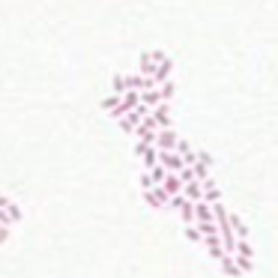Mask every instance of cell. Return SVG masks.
Listing matches in <instances>:
<instances>
[{
  "label": "cell",
  "mask_w": 278,
  "mask_h": 278,
  "mask_svg": "<svg viewBox=\"0 0 278 278\" xmlns=\"http://www.w3.org/2000/svg\"><path fill=\"white\" fill-rule=\"evenodd\" d=\"M177 141H180V135H177L174 129H158L153 147L158 150V153H174V150H177Z\"/></svg>",
  "instance_id": "obj_1"
},
{
  "label": "cell",
  "mask_w": 278,
  "mask_h": 278,
  "mask_svg": "<svg viewBox=\"0 0 278 278\" xmlns=\"http://www.w3.org/2000/svg\"><path fill=\"white\" fill-rule=\"evenodd\" d=\"M150 117H153L155 129H171V105H168V102L155 105L153 111H150Z\"/></svg>",
  "instance_id": "obj_2"
},
{
  "label": "cell",
  "mask_w": 278,
  "mask_h": 278,
  "mask_svg": "<svg viewBox=\"0 0 278 278\" xmlns=\"http://www.w3.org/2000/svg\"><path fill=\"white\" fill-rule=\"evenodd\" d=\"M227 224H230V230H233L236 243H248V224L236 216V213H227Z\"/></svg>",
  "instance_id": "obj_3"
},
{
  "label": "cell",
  "mask_w": 278,
  "mask_h": 278,
  "mask_svg": "<svg viewBox=\"0 0 278 278\" xmlns=\"http://www.w3.org/2000/svg\"><path fill=\"white\" fill-rule=\"evenodd\" d=\"M158 165H162V168H165L168 174H180V171L185 168L183 158H180L177 153H158Z\"/></svg>",
  "instance_id": "obj_4"
},
{
  "label": "cell",
  "mask_w": 278,
  "mask_h": 278,
  "mask_svg": "<svg viewBox=\"0 0 278 278\" xmlns=\"http://www.w3.org/2000/svg\"><path fill=\"white\" fill-rule=\"evenodd\" d=\"M144 201H147V204H150L153 210H165L171 197H168V194L162 191V185H155V188H150V191H144Z\"/></svg>",
  "instance_id": "obj_5"
},
{
  "label": "cell",
  "mask_w": 278,
  "mask_h": 278,
  "mask_svg": "<svg viewBox=\"0 0 278 278\" xmlns=\"http://www.w3.org/2000/svg\"><path fill=\"white\" fill-rule=\"evenodd\" d=\"M171 69H174V60H171V57H165V60L155 66V72H153V84L155 87H162L165 81H171Z\"/></svg>",
  "instance_id": "obj_6"
},
{
  "label": "cell",
  "mask_w": 278,
  "mask_h": 278,
  "mask_svg": "<svg viewBox=\"0 0 278 278\" xmlns=\"http://www.w3.org/2000/svg\"><path fill=\"white\" fill-rule=\"evenodd\" d=\"M201 191H204V204H221V191H218V185L213 183V180H204L201 183Z\"/></svg>",
  "instance_id": "obj_7"
},
{
  "label": "cell",
  "mask_w": 278,
  "mask_h": 278,
  "mask_svg": "<svg viewBox=\"0 0 278 278\" xmlns=\"http://www.w3.org/2000/svg\"><path fill=\"white\" fill-rule=\"evenodd\" d=\"M180 194H183L185 201H188V204H201V201H204V191H201V183H197V180H191V183H185L183 185V191H180Z\"/></svg>",
  "instance_id": "obj_8"
},
{
  "label": "cell",
  "mask_w": 278,
  "mask_h": 278,
  "mask_svg": "<svg viewBox=\"0 0 278 278\" xmlns=\"http://www.w3.org/2000/svg\"><path fill=\"white\" fill-rule=\"evenodd\" d=\"M162 191H165L168 197H177V194L183 191V180H180L177 174H168V177H165V183H162Z\"/></svg>",
  "instance_id": "obj_9"
},
{
  "label": "cell",
  "mask_w": 278,
  "mask_h": 278,
  "mask_svg": "<svg viewBox=\"0 0 278 278\" xmlns=\"http://www.w3.org/2000/svg\"><path fill=\"white\" fill-rule=\"evenodd\" d=\"M218 266H221V272L227 278H243V272L236 269V263H233V254H224L221 260H218Z\"/></svg>",
  "instance_id": "obj_10"
},
{
  "label": "cell",
  "mask_w": 278,
  "mask_h": 278,
  "mask_svg": "<svg viewBox=\"0 0 278 278\" xmlns=\"http://www.w3.org/2000/svg\"><path fill=\"white\" fill-rule=\"evenodd\" d=\"M153 72H155V63L150 60V51H144L141 60H138V75L141 78H153Z\"/></svg>",
  "instance_id": "obj_11"
},
{
  "label": "cell",
  "mask_w": 278,
  "mask_h": 278,
  "mask_svg": "<svg viewBox=\"0 0 278 278\" xmlns=\"http://www.w3.org/2000/svg\"><path fill=\"white\" fill-rule=\"evenodd\" d=\"M204 221H213V207L210 204H194V224H204Z\"/></svg>",
  "instance_id": "obj_12"
},
{
  "label": "cell",
  "mask_w": 278,
  "mask_h": 278,
  "mask_svg": "<svg viewBox=\"0 0 278 278\" xmlns=\"http://www.w3.org/2000/svg\"><path fill=\"white\" fill-rule=\"evenodd\" d=\"M204 246H207V251H210L213 260H221V257H224V248H221V240H218V236H207Z\"/></svg>",
  "instance_id": "obj_13"
},
{
  "label": "cell",
  "mask_w": 278,
  "mask_h": 278,
  "mask_svg": "<svg viewBox=\"0 0 278 278\" xmlns=\"http://www.w3.org/2000/svg\"><path fill=\"white\" fill-rule=\"evenodd\" d=\"M141 105H144V108H150V111H153L155 105H162L158 87H155V90H144V93H141Z\"/></svg>",
  "instance_id": "obj_14"
},
{
  "label": "cell",
  "mask_w": 278,
  "mask_h": 278,
  "mask_svg": "<svg viewBox=\"0 0 278 278\" xmlns=\"http://www.w3.org/2000/svg\"><path fill=\"white\" fill-rule=\"evenodd\" d=\"M141 158H144V171H150V168L158 165V150H155V147H147V150L141 153Z\"/></svg>",
  "instance_id": "obj_15"
},
{
  "label": "cell",
  "mask_w": 278,
  "mask_h": 278,
  "mask_svg": "<svg viewBox=\"0 0 278 278\" xmlns=\"http://www.w3.org/2000/svg\"><path fill=\"white\" fill-rule=\"evenodd\" d=\"M147 174H150V180H153V185H162V183H165V177H168V171H165L162 165H155V168H150Z\"/></svg>",
  "instance_id": "obj_16"
},
{
  "label": "cell",
  "mask_w": 278,
  "mask_h": 278,
  "mask_svg": "<svg viewBox=\"0 0 278 278\" xmlns=\"http://www.w3.org/2000/svg\"><path fill=\"white\" fill-rule=\"evenodd\" d=\"M180 218H183L185 227H191L194 224V204H185L183 210H180Z\"/></svg>",
  "instance_id": "obj_17"
},
{
  "label": "cell",
  "mask_w": 278,
  "mask_h": 278,
  "mask_svg": "<svg viewBox=\"0 0 278 278\" xmlns=\"http://www.w3.org/2000/svg\"><path fill=\"white\" fill-rule=\"evenodd\" d=\"M236 257H246V260H254V251H251V246L248 243H236V251H233Z\"/></svg>",
  "instance_id": "obj_18"
},
{
  "label": "cell",
  "mask_w": 278,
  "mask_h": 278,
  "mask_svg": "<svg viewBox=\"0 0 278 278\" xmlns=\"http://www.w3.org/2000/svg\"><path fill=\"white\" fill-rule=\"evenodd\" d=\"M174 90H177V87H174V81H165V84L158 87V96H162V102H171Z\"/></svg>",
  "instance_id": "obj_19"
},
{
  "label": "cell",
  "mask_w": 278,
  "mask_h": 278,
  "mask_svg": "<svg viewBox=\"0 0 278 278\" xmlns=\"http://www.w3.org/2000/svg\"><path fill=\"white\" fill-rule=\"evenodd\" d=\"M120 99H123V96H114V93H111V96H105V99H102V108H105V111L111 114V111H114V108L120 105Z\"/></svg>",
  "instance_id": "obj_20"
},
{
  "label": "cell",
  "mask_w": 278,
  "mask_h": 278,
  "mask_svg": "<svg viewBox=\"0 0 278 278\" xmlns=\"http://www.w3.org/2000/svg\"><path fill=\"white\" fill-rule=\"evenodd\" d=\"M111 93H114V96H123V93H126L123 75H114V81H111Z\"/></svg>",
  "instance_id": "obj_21"
},
{
  "label": "cell",
  "mask_w": 278,
  "mask_h": 278,
  "mask_svg": "<svg viewBox=\"0 0 278 278\" xmlns=\"http://www.w3.org/2000/svg\"><path fill=\"white\" fill-rule=\"evenodd\" d=\"M185 204H188V201H185L183 194H177V197H171V201H168V207H171V210H177V213H180V210H183Z\"/></svg>",
  "instance_id": "obj_22"
},
{
  "label": "cell",
  "mask_w": 278,
  "mask_h": 278,
  "mask_svg": "<svg viewBox=\"0 0 278 278\" xmlns=\"http://www.w3.org/2000/svg\"><path fill=\"white\" fill-rule=\"evenodd\" d=\"M6 213H9V218H12V224H15V221H21V207H18V204H9V207H6Z\"/></svg>",
  "instance_id": "obj_23"
},
{
  "label": "cell",
  "mask_w": 278,
  "mask_h": 278,
  "mask_svg": "<svg viewBox=\"0 0 278 278\" xmlns=\"http://www.w3.org/2000/svg\"><path fill=\"white\" fill-rule=\"evenodd\" d=\"M185 240L188 243H201V233H197V227L191 224V227H185Z\"/></svg>",
  "instance_id": "obj_24"
},
{
  "label": "cell",
  "mask_w": 278,
  "mask_h": 278,
  "mask_svg": "<svg viewBox=\"0 0 278 278\" xmlns=\"http://www.w3.org/2000/svg\"><path fill=\"white\" fill-rule=\"evenodd\" d=\"M141 188H144V191H150V188H155V185H153V180H150V174H147V171L141 174Z\"/></svg>",
  "instance_id": "obj_25"
},
{
  "label": "cell",
  "mask_w": 278,
  "mask_h": 278,
  "mask_svg": "<svg viewBox=\"0 0 278 278\" xmlns=\"http://www.w3.org/2000/svg\"><path fill=\"white\" fill-rule=\"evenodd\" d=\"M9 224H12L9 213H6V210H0V227H9Z\"/></svg>",
  "instance_id": "obj_26"
},
{
  "label": "cell",
  "mask_w": 278,
  "mask_h": 278,
  "mask_svg": "<svg viewBox=\"0 0 278 278\" xmlns=\"http://www.w3.org/2000/svg\"><path fill=\"white\" fill-rule=\"evenodd\" d=\"M6 236H9V227H0V243H3Z\"/></svg>",
  "instance_id": "obj_27"
}]
</instances>
